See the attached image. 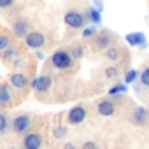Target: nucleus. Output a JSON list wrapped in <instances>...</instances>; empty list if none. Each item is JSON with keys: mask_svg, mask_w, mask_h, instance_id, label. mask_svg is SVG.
I'll list each match as a JSON object with an SVG mask.
<instances>
[{"mask_svg": "<svg viewBox=\"0 0 149 149\" xmlns=\"http://www.w3.org/2000/svg\"><path fill=\"white\" fill-rule=\"evenodd\" d=\"M74 61H76V60L72 58L70 51H67V49H56L51 54V65L54 68H58V70H68V68H72Z\"/></svg>", "mask_w": 149, "mask_h": 149, "instance_id": "1", "label": "nucleus"}, {"mask_svg": "<svg viewBox=\"0 0 149 149\" xmlns=\"http://www.w3.org/2000/svg\"><path fill=\"white\" fill-rule=\"evenodd\" d=\"M86 14L84 13H81V11H67L65 13V16H63V23L68 26V28H72V30H83L84 28V25H86Z\"/></svg>", "mask_w": 149, "mask_h": 149, "instance_id": "2", "label": "nucleus"}, {"mask_svg": "<svg viewBox=\"0 0 149 149\" xmlns=\"http://www.w3.org/2000/svg\"><path fill=\"white\" fill-rule=\"evenodd\" d=\"M9 84L14 90H18V91H25L32 83H30L28 76L23 70H14V72H11V76H9Z\"/></svg>", "mask_w": 149, "mask_h": 149, "instance_id": "3", "label": "nucleus"}, {"mask_svg": "<svg viewBox=\"0 0 149 149\" xmlns=\"http://www.w3.org/2000/svg\"><path fill=\"white\" fill-rule=\"evenodd\" d=\"M25 44H26V47L39 51L46 46V35L39 30H30V33L25 37Z\"/></svg>", "mask_w": 149, "mask_h": 149, "instance_id": "4", "label": "nucleus"}, {"mask_svg": "<svg viewBox=\"0 0 149 149\" xmlns=\"http://www.w3.org/2000/svg\"><path fill=\"white\" fill-rule=\"evenodd\" d=\"M11 126H13L14 133H19V135L26 133L30 130V126H32V118L28 114H18V116H14Z\"/></svg>", "mask_w": 149, "mask_h": 149, "instance_id": "5", "label": "nucleus"}, {"mask_svg": "<svg viewBox=\"0 0 149 149\" xmlns=\"http://www.w3.org/2000/svg\"><path fill=\"white\" fill-rule=\"evenodd\" d=\"M51 86H53V79L47 74H40V76H37L32 81V88H33L35 93H46V91L51 90Z\"/></svg>", "mask_w": 149, "mask_h": 149, "instance_id": "6", "label": "nucleus"}, {"mask_svg": "<svg viewBox=\"0 0 149 149\" xmlns=\"http://www.w3.org/2000/svg\"><path fill=\"white\" fill-rule=\"evenodd\" d=\"M13 86L7 83H0V107H11L14 105V93Z\"/></svg>", "mask_w": 149, "mask_h": 149, "instance_id": "7", "label": "nucleus"}, {"mask_svg": "<svg viewBox=\"0 0 149 149\" xmlns=\"http://www.w3.org/2000/svg\"><path fill=\"white\" fill-rule=\"evenodd\" d=\"M86 116H88V112L83 105H74L67 114V121H68V125H81L86 119Z\"/></svg>", "mask_w": 149, "mask_h": 149, "instance_id": "8", "label": "nucleus"}, {"mask_svg": "<svg viewBox=\"0 0 149 149\" xmlns=\"http://www.w3.org/2000/svg\"><path fill=\"white\" fill-rule=\"evenodd\" d=\"M42 147V135L39 132H30L23 139V149H40Z\"/></svg>", "mask_w": 149, "mask_h": 149, "instance_id": "9", "label": "nucleus"}, {"mask_svg": "<svg viewBox=\"0 0 149 149\" xmlns=\"http://www.w3.org/2000/svg\"><path fill=\"white\" fill-rule=\"evenodd\" d=\"M112 39H114V37H112V33H111L109 30H102V32H98L97 37H95V47L105 51L109 46H112Z\"/></svg>", "mask_w": 149, "mask_h": 149, "instance_id": "10", "label": "nucleus"}, {"mask_svg": "<svg viewBox=\"0 0 149 149\" xmlns=\"http://www.w3.org/2000/svg\"><path fill=\"white\" fill-rule=\"evenodd\" d=\"M116 111H118V107L111 98H104V100H100L97 104V112L100 116H114Z\"/></svg>", "mask_w": 149, "mask_h": 149, "instance_id": "11", "label": "nucleus"}, {"mask_svg": "<svg viewBox=\"0 0 149 149\" xmlns=\"http://www.w3.org/2000/svg\"><path fill=\"white\" fill-rule=\"evenodd\" d=\"M13 33H14V37L25 39V37L30 33V23H28V19L19 18L18 21H14V25H13Z\"/></svg>", "mask_w": 149, "mask_h": 149, "instance_id": "12", "label": "nucleus"}, {"mask_svg": "<svg viewBox=\"0 0 149 149\" xmlns=\"http://www.w3.org/2000/svg\"><path fill=\"white\" fill-rule=\"evenodd\" d=\"M126 42L133 47H139V49H146L147 47V39L142 32H133V33H128L126 35Z\"/></svg>", "mask_w": 149, "mask_h": 149, "instance_id": "13", "label": "nucleus"}, {"mask_svg": "<svg viewBox=\"0 0 149 149\" xmlns=\"http://www.w3.org/2000/svg\"><path fill=\"white\" fill-rule=\"evenodd\" d=\"M130 121H132L133 125H137V126H144V125L149 121V111L144 109V107H137V109L132 112Z\"/></svg>", "mask_w": 149, "mask_h": 149, "instance_id": "14", "label": "nucleus"}, {"mask_svg": "<svg viewBox=\"0 0 149 149\" xmlns=\"http://www.w3.org/2000/svg\"><path fill=\"white\" fill-rule=\"evenodd\" d=\"M121 54H123V51H121V47L119 46H109L105 51H104V56L109 60V61H119V58H121Z\"/></svg>", "mask_w": 149, "mask_h": 149, "instance_id": "15", "label": "nucleus"}, {"mask_svg": "<svg viewBox=\"0 0 149 149\" xmlns=\"http://www.w3.org/2000/svg\"><path fill=\"white\" fill-rule=\"evenodd\" d=\"M16 56H19V49H18V46H14V44H13V46H9L6 51H2V53H0V58H2L6 63H7V61L11 63V61H13Z\"/></svg>", "mask_w": 149, "mask_h": 149, "instance_id": "16", "label": "nucleus"}, {"mask_svg": "<svg viewBox=\"0 0 149 149\" xmlns=\"http://www.w3.org/2000/svg\"><path fill=\"white\" fill-rule=\"evenodd\" d=\"M84 14H86V19H88L91 25H95V26H97V25H100V23H102V13H100V11H97V9H93V7H90Z\"/></svg>", "mask_w": 149, "mask_h": 149, "instance_id": "17", "label": "nucleus"}, {"mask_svg": "<svg viewBox=\"0 0 149 149\" xmlns=\"http://www.w3.org/2000/svg\"><path fill=\"white\" fill-rule=\"evenodd\" d=\"M126 91H128V84H125V83H118V84H114V86L109 88V97L126 95Z\"/></svg>", "mask_w": 149, "mask_h": 149, "instance_id": "18", "label": "nucleus"}, {"mask_svg": "<svg viewBox=\"0 0 149 149\" xmlns=\"http://www.w3.org/2000/svg\"><path fill=\"white\" fill-rule=\"evenodd\" d=\"M9 46H13V35L9 32H2L0 33V53L6 51Z\"/></svg>", "mask_w": 149, "mask_h": 149, "instance_id": "19", "label": "nucleus"}, {"mask_svg": "<svg viewBox=\"0 0 149 149\" xmlns=\"http://www.w3.org/2000/svg\"><path fill=\"white\" fill-rule=\"evenodd\" d=\"M84 53H86V49H84V46L83 44H74L72 46V49H70V54H72V58L74 60H83L84 58Z\"/></svg>", "mask_w": 149, "mask_h": 149, "instance_id": "20", "label": "nucleus"}, {"mask_svg": "<svg viewBox=\"0 0 149 149\" xmlns=\"http://www.w3.org/2000/svg\"><path fill=\"white\" fill-rule=\"evenodd\" d=\"M139 77H140V72H139L137 68H128L126 74H125V84H132V83H135Z\"/></svg>", "mask_w": 149, "mask_h": 149, "instance_id": "21", "label": "nucleus"}, {"mask_svg": "<svg viewBox=\"0 0 149 149\" xmlns=\"http://www.w3.org/2000/svg\"><path fill=\"white\" fill-rule=\"evenodd\" d=\"M104 76H105V79H118L119 77V68L116 65H111L104 70Z\"/></svg>", "mask_w": 149, "mask_h": 149, "instance_id": "22", "label": "nucleus"}, {"mask_svg": "<svg viewBox=\"0 0 149 149\" xmlns=\"http://www.w3.org/2000/svg\"><path fill=\"white\" fill-rule=\"evenodd\" d=\"M9 125H11V121H9V118H7V114H6V112H0V135H4V133L7 132Z\"/></svg>", "mask_w": 149, "mask_h": 149, "instance_id": "23", "label": "nucleus"}, {"mask_svg": "<svg viewBox=\"0 0 149 149\" xmlns=\"http://www.w3.org/2000/svg\"><path fill=\"white\" fill-rule=\"evenodd\" d=\"M98 30L95 25H90V26H84L83 28V39H90V37H97Z\"/></svg>", "mask_w": 149, "mask_h": 149, "instance_id": "24", "label": "nucleus"}, {"mask_svg": "<svg viewBox=\"0 0 149 149\" xmlns=\"http://www.w3.org/2000/svg\"><path fill=\"white\" fill-rule=\"evenodd\" d=\"M139 81H140V84H142L144 88H149V67H146V68L140 72Z\"/></svg>", "mask_w": 149, "mask_h": 149, "instance_id": "25", "label": "nucleus"}, {"mask_svg": "<svg viewBox=\"0 0 149 149\" xmlns=\"http://www.w3.org/2000/svg\"><path fill=\"white\" fill-rule=\"evenodd\" d=\"M11 65H13V67H14L16 70H19L21 67H25V65H26V60H25L23 56H16V58H14V60L11 61Z\"/></svg>", "mask_w": 149, "mask_h": 149, "instance_id": "26", "label": "nucleus"}, {"mask_svg": "<svg viewBox=\"0 0 149 149\" xmlns=\"http://www.w3.org/2000/svg\"><path fill=\"white\" fill-rule=\"evenodd\" d=\"M53 135H54V139H63L67 135V128L65 126H56L53 130Z\"/></svg>", "mask_w": 149, "mask_h": 149, "instance_id": "27", "label": "nucleus"}, {"mask_svg": "<svg viewBox=\"0 0 149 149\" xmlns=\"http://www.w3.org/2000/svg\"><path fill=\"white\" fill-rule=\"evenodd\" d=\"M81 149H98V146H97V142L88 140V142H84V144L81 146Z\"/></svg>", "mask_w": 149, "mask_h": 149, "instance_id": "28", "label": "nucleus"}, {"mask_svg": "<svg viewBox=\"0 0 149 149\" xmlns=\"http://www.w3.org/2000/svg\"><path fill=\"white\" fill-rule=\"evenodd\" d=\"M13 4H14V0H0V9H9L13 7Z\"/></svg>", "mask_w": 149, "mask_h": 149, "instance_id": "29", "label": "nucleus"}, {"mask_svg": "<svg viewBox=\"0 0 149 149\" xmlns=\"http://www.w3.org/2000/svg\"><path fill=\"white\" fill-rule=\"evenodd\" d=\"M91 7L102 13V9H104V4H102V0H93V2H91Z\"/></svg>", "mask_w": 149, "mask_h": 149, "instance_id": "30", "label": "nucleus"}, {"mask_svg": "<svg viewBox=\"0 0 149 149\" xmlns=\"http://www.w3.org/2000/svg\"><path fill=\"white\" fill-rule=\"evenodd\" d=\"M63 149H77V146L74 144V142H65L63 144Z\"/></svg>", "mask_w": 149, "mask_h": 149, "instance_id": "31", "label": "nucleus"}, {"mask_svg": "<svg viewBox=\"0 0 149 149\" xmlns=\"http://www.w3.org/2000/svg\"><path fill=\"white\" fill-rule=\"evenodd\" d=\"M37 58H39V60H44V53H40V51H37Z\"/></svg>", "mask_w": 149, "mask_h": 149, "instance_id": "32", "label": "nucleus"}]
</instances>
